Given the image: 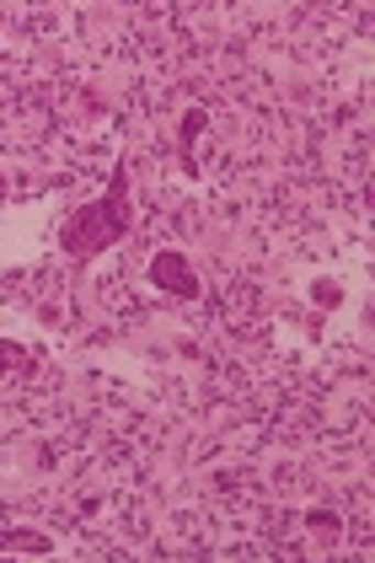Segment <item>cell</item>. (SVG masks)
Wrapping results in <instances>:
<instances>
[{
  "mask_svg": "<svg viewBox=\"0 0 375 563\" xmlns=\"http://www.w3.org/2000/svg\"><path fill=\"white\" fill-rule=\"evenodd\" d=\"M209 130V108H188L183 113V130H177V162H183V177H199V156H194V145H199V134Z\"/></svg>",
  "mask_w": 375,
  "mask_h": 563,
  "instance_id": "cell-3",
  "label": "cell"
},
{
  "mask_svg": "<svg viewBox=\"0 0 375 563\" xmlns=\"http://www.w3.org/2000/svg\"><path fill=\"white\" fill-rule=\"evenodd\" d=\"M27 371H33V354H27V344L0 339V376H27Z\"/></svg>",
  "mask_w": 375,
  "mask_h": 563,
  "instance_id": "cell-5",
  "label": "cell"
},
{
  "mask_svg": "<svg viewBox=\"0 0 375 563\" xmlns=\"http://www.w3.org/2000/svg\"><path fill=\"white\" fill-rule=\"evenodd\" d=\"M145 279H151L162 296H172V301H199V296H205V279H199L194 258H188V253H177V247L151 253V263H145Z\"/></svg>",
  "mask_w": 375,
  "mask_h": 563,
  "instance_id": "cell-2",
  "label": "cell"
},
{
  "mask_svg": "<svg viewBox=\"0 0 375 563\" xmlns=\"http://www.w3.org/2000/svg\"><path fill=\"white\" fill-rule=\"evenodd\" d=\"M129 231H134V194H129V156H119L113 173H108V188L76 210H65L54 242L76 268H86L102 253H113L119 242H129Z\"/></svg>",
  "mask_w": 375,
  "mask_h": 563,
  "instance_id": "cell-1",
  "label": "cell"
},
{
  "mask_svg": "<svg viewBox=\"0 0 375 563\" xmlns=\"http://www.w3.org/2000/svg\"><path fill=\"white\" fill-rule=\"evenodd\" d=\"M306 526H311V531H343V516H338V510H306Z\"/></svg>",
  "mask_w": 375,
  "mask_h": 563,
  "instance_id": "cell-7",
  "label": "cell"
},
{
  "mask_svg": "<svg viewBox=\"0 0 375 563\" xmlns=\"http://www.w3.org/2000/svg\"><path fill=\"white\" fill-rule=\"evenodd\" d=\"M0 553H27V559H48L54 537L33 531V526H0Z\"/></svg>",
  "mask_w": 375,
  "mask_h": 563,
  "instance_id": "cell-4",
  "label": "cell"
},
{
  "mask_svg": "<svg viewBox=\"0 0 375 563\" xmlns=\"http://www.w3.org/2000/svg\"><path fill=\"white\" fill-rule=\"evenodd\" d=\"M311 306H317V311H338V306H343V285H338V279H317V285H311Z\"/></svg>",
  "mask_w": 375,
  "mask_h": 563,
  "instance_id": "cell-6",
  "label": "cell"
}]
</instances>
